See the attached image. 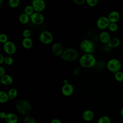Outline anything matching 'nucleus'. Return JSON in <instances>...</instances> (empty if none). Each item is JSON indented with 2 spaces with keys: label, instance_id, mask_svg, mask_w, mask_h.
I'll list each match as a JSON object with an SVG mask.
<instances>
[{
  "label": "nucleus",
  "instance_id": "nucleus-1",
  "mask_svg": "<svg viewBox=\"0 0 123 123\" xmlns=\"http://www.w3.org/2000/svg\"><path fill=\"white\" fill-rule=\"evenodd\" d=\"M16 108L17 111L22 115L28 116L31 112L32 107L29 102L26 100L21 99L18 100L16 103Z\"/></svg>",
  "mask_w": 123,
  "mask_h": 123
},
{
  "label": "nucleus",
  "instance_id": "nucleus-2",
  "mask_svg": "<svg viewBox=\"0 0 123 123\" xmlns=\"http://www.w3.org/2000/svg\"><path fill=\"white\" fill-rule=\"evenodd\" d=\"M96 62V59L92 54H85L79 59V63L83 67L91 68L93 67Z\"/></svg>",
  "mask_w": 123,
  "mask_h": 123
},
{
  "label": "nucleus",
  "instance_id": "nucleus-3",
  "mask_svg": "<svg viewBox=\"0 0 123 123\" xmlns=\"http://www.w3.org/2000/svg\"><path fill=\"white\" fill-rule=\"evenodd\" d=\"M61 57L65 61L74 62L78 58V54L75 49L69 48L64 50Z\"/></svg>",
  "mask_w": 123,
  "mask_h": 123
},
{
  "label": "nucleus",
  "instance_id": "nucleus-4",
  "mask_svg": "<svg viewBox=\"0 0 123 123\" xmlns=\"http://www.w3.org/2000/svg\"><path fill=\"white\" fill-rule=\"evenodd\" d=\"M80 48L81 50L86 54H91L94 52L95 46L91 40L85 39L81 42Z\"/></svg>",
  "mask_w": 123,
  "mask_h": 123
},
{
  "label": "nucleus",
  "instance_id": "nucleus-5",
  "mask_svg": "<svg viewBox=\"0 0 123 123\" xmlns=\"http://www.w3.org/2000/svg\"><path fill=\"white\" fill-rule=\"evenodd\" d=\"M107 66L109 70L115 74L116 72L120 71L122 67V64L118 60L112 59L108 62Z\"/></svg>",
  "mask_w": 123,
  "mask_h": 123
},
{
  "label": "nucleus",
  "instance_id": "nucleus-6",
  "mask_svg": "<svg viewBox=\"0 0 123 123\" xmlns=\"http://www.w3.org/2000/svg\"><path fill=\"white\" fill-rule=\"evenodd\" d=\"M53 37L51 32L49 31H44L39 35L40 42L44 44H49L53 41Z\"/></svg>",
  "mask_w": 123,
  "mask_h": 123
},
{
  "label": "nucleus",
  "instance_id": "nucleus-7",
  "mask_svg": "<svg viewBox=\"0 0 123 123\" xmlns=\"http://www.w3.org/2000/svg\"><path fill=\"white\" fill-rule=\"evenodd\" d=\"M31 21L35 25H39L42 24L44 21V15L39 12H34L30 17Z\"/></svg>",
  "mask_w": 123,
  "mask_h": 123
},
{
  "label": "nucleus",
  "instance_id": "nucleus-8",
  "mask_svg": "<svg viewBox=\"0 0 123 123\" xmlns=\"http://www.w3.org/2000/svg\"><path fill=\"white\" fill-rule=\"evenodd\" d=\"M4 51L9 55L14 54L16 50V47L15 44L11 41H8L3 46Z\"/></svg>",
  "mask_w": 123,
  "mask_h": 123
},
{
  "label": "nucleus",
  "instance_id": "nucleus-9",
  "mask_svg": "<svg viewBox=\"0 0 123 123\" xmlns=\"http://www.w3.org/2000/svg\"><path fill=\"white\" fill-rule=\"evenodd\" d=\"M35 12H40L46 7L45 2L43 0H34L31 5Z\"/></svg>",
  "mask_w": 123,
  "mask_h": 123
},
{
  "label": "nucleus",
  "instance_id": "nucleus-10",
  "mask_svg": "<svg viewBox=\"0 0 123 123\" xmlns=\"http://www.w3.org/2000/svg\"><path fill=\"white\" fill-rule=\"evenodd\" d=\"M110 23L108 17L101 16L98 19L97 21V25L98 28L100 29H104L109 27Z\"/></svg>",
  "mask_w": 123,
  "mask_h": 123
},
{
  "label": "nucleus",
  "instance_id": "nucleus-11",
  "mask_svg": "<svg viewBox=\"0 0 123 123\" xmlns=\"http://www.w3.org/2000/svg\"><path fill=\"white\" fill-rule=\"evenodd\" d=\"M51 49L53 53L57 56H62L64 50L62 44L59 42L54 43L52 46Z\"/></svg>",
  "mask_w": 123,
  "mask_h": 123
},
{
  "label": "nucleus",
  "instance_id": "nucleus-12",
  "mask_svg": "<svg viewBox=\"0 0 123 123\" xmlns=\"http://www.w3.org/2000/svg\"><path fill=\"white\" fill-rule=\"evenodd\" d=\"M74 87L73 86L69 84H64L62 88V94L65 96H70L74 92Z\"/></svg>",
  "mask_w": 123,
  "mask_h": 123
},
{
  "label": "nucleus",
  "instance_id": "nucleus-13",
  "mask_svg": "<svg viewBox=\"0 0 123 123\" xmlns=\"http://www.w3.org/2000/svg\"><path fill=\"white\" fill-rule=\"evenodd\" d=\"M94 117V114L93 112L90 110H87L84 111L82 114V118L83 120L86 122L91 121Z\"/></svg>",
  "mask_w": 123,
  "mask_h": 123
},
{
  "label": "nucleus",
  "instance_id": "nucleus-14",
  "mask_svg": "<svg viewBox=\"0 0 123 123\" xmlns=\"http://www.w3.org/2000/svg\"><path fill=\"white\" fill-rule=\"evenodd\" d=\"M120 15L119 13L117 11H112L108 15V18L110 23L117 22L120 19Z\"/></svg>",
  "mask_w": 123,
  "mask_h": 123
},
{
  "label": "nucleus",
  "instance_id": "nucleus-15",
  "mask_svg": "<svg viewBox=\"0 0 123 123\" xmlns=\"http://www.w3.org/2000/svg\"><path fill=\"white\" fill-rule=\"evenodd\" d=\"M6 123H17L18 117L17 115L13 113H9L4 119Z\"/></svg>",
  "mask_w": 123,
  "mask_h": 123
},
{
  "label": "nucleus",
  "instance_id": "nucleus-16",
  "mask_svg": "<svg viewBox=\"0 0 123 123\" xmlns=\"http://www.w3.org/2000/svg\"><path fill=\"white\" fill-rule=\"evenodd\" d=\"M0 82L1 84L5 86H9L13 82L12 77L8 74H5L0 77Z\"/></svg>",
  "mask_w": 123,
  "mask_h": 123
},
{
  "label": "nucleus",
  "instance_id": "nucleus-17",
  "mask_svg": "<svg viewBox=\"0 0 123 123\" xmlns=\"http://www.w3.org/2000/svg\"><path fill=\"white\" fill-rule=\"evenodd\" d=\"M111 38V36L107 32L103 31L99 35V39L103 43L108 44Z\"/></svg>",
  "mask_w": 123,
  "mask_h": 123
},
{
  "label": "nucleus",
  "instance_id": "nucleus-18",
  "mask_svg": "<svg viewBox=\"0 0 123 123\" xmlns=\"http://www.w3.org/2000/svg\"><path fill=\"white\" fill-rule=\"evenodd\" d=\"M33 41L30 37L24 38L22 41V46L26 49L31 48L33 46Z\"/></svg>",
  "mask_w": 123,
  "mask_h": 123
},
{
  "label": "nucleus",
  "instance_id": "nucleus-19",
  "mask_svg": "<svg viewBox=\"0 0 123 123\" xmlns=\"http://www.w3.org/2000/svg\"><path fill=\"white\" fill-rule=\"evenodd\" d=\"M120 41L119 39L117 37H114L111 38L109 42L108 43V45L111 48H116L120 45Z\"/></svg>",
  "mask_w": 123,
  "mask_h": 123
},
{
  "label": "nucleus",
  "instance_id": "nucleus-20",
  "mask_svg": "<svg viewBox=\"0 0 123 123\" xmlns=\"http://www.w3.org/2000/svg\"><path fill=\"white\" fill-rule=\"evenodd\" d=\"M10 99L9 95L7 93L0 91V102L1 103H4L8 102Z\"/></svg>",
  "mask_w": 123,
  "mask_h": 123
},
{
  "label": "nucleus",
  "instance_id": "nucleus-21",
  "mask_svg": "<svg viewBox=\"0 0 123 123\" xmlns=\"http://www.w3.org/2000/svg\"><path fill=\"white\" fill-rule=\"evenodd\" d=\"M30 19V16L27 15L25 12L20 14L19 16V20L22 24H27L29 22Z\"/></svg>",
  "mask_w": 123,
  "mask_h": 123
},
{
  "label": "nucleus",
  "instance_id": "nucleus-22",
  "mask_svg": "<svg viewBox=\"0 0 123 123\" xmlns=\"http://www.w3.org/2000/svg\"><path fill=\"white\" fill-rule=\"evenodd\" d=\"M17 91L15 88H12L10 89L8 92V94L9 95V98L11 99H14L17 96Z\"/></svg>",
  "mask_w": 123,
  "mask_h": 123
},
{
  "label": "nucleus",
  "instance_id": "nucleus-23",
  "mask_svg": "<svg viewBox=\"0 0 123 123\" xmlns=\"http://www.w3.org/2000/svg\"><path fill=\"white\" fill-rule=\"evenodd\" d=\"M34 11H35L33 8L32 6L30 5H28L26 6L24 9L25 13L30 17L34 13Z\"/></svg>",
  "mask_w": 123,
  "mask_h": 123
},
{
  "label": "nucleus",
  "instance_id": "nucleus-24",
  "mask_svg": "<svg viewBox=\"0 0 123 123\" xmlns=\"http://www.w3.org/2000/svg\"><path fill=\"white\" fill-rule=\"evenodd\" d=\"M98 123H111V120L109 117L106 115L101 116L98 121Z\"/></svg>",
  "mask_w": 123,
  "mask_h": 123
},
{
  "label": "nucleus",
  "instance_id": "nucleus-25",
  "mask_svg": "<svg viewBox=\"0 0 123 123\" xmlns=\"http://www.w3.org/2000/svg\"><path fill=\"white\" fill-rule=\"evenodd\" d=\"M24 123H37L36 119L31 116H25L23 120Z\"/></svg>",
  "mask_w": 123,
  "mask_h": 123
},
{
  "label": "nucleus",
  "instance_id": "nucleus-26",
  "mask_svg": "<svg viewBox=\"0 0 123 123\" xmlns=\"http://www.w3.org/2000/svg\"><path fill=\"white\" fill-rule=\"evenodd\" d=\"M114 76L116 80L118 82L123 81V72L121 71H118L114 74Z\"/></svg>",
  "mask_w": 123,
  "mask_h": 123
},
{
  "label": "nucleus",
  "instance_id": "nucleus-27",
  "mask_svg": "<svg viewBox=\"0 0 123 123\" xmlns=\"http://www.w3.org/2000/svg\"><path fill=\"white\" fill-rule=\"evenodd\" d=\"M20 2L19 0H9L8 3L11 8H16L19 6Z\"/></svg>",
  "mask_w": 123,
  "mask_h": 123
},
{
  "label": "nucleus",
  "instance_id": "nucleus-28",
  "mask_svg": "<svg viewBox=\"0 0 123 123\" xmlns=\"http://www.w3.org/2000/svg\"><path fill=\"white\" fill-rule=\"evenodd\" d=\"M118 25L115 23H111L108 27L109 29L111 32H116L118 30Z\"/></svg>",
  "mask_w": 123,
  "mask_h": 123
},
{
  "label": "nucleus",
  "instance_id": "nucleus-29",
  "mask_svg": "<svg viewBox=\"0 0 123 123\" xmlns=\"http://www.w3.org/2000/svg\"><path fill=\"white\" fill-rule=\"evenodd\" d=\"M13 60L12 57H11L10 56H7L5 57L4 62L6 64H7L8 65H10L13 63Z\"/></svg>",
  "mask_w": 123,
  "mask_h": 123
},
{
  "label": "nucleus",
  "instance_id": "nucleus-30",
  "mask_svg": "<svg viewBox=\"0 0 123 123\" xmlns=\"http://www.w3.org/2000/svg\"><path fill=\"white\" fill-rule=\"evenodd\" d=\"M8 41V37L5 34H1L0 35V42L3 44Z\"/></svg>",
  "mask_w": 123,
  "mask_h": 123
},
{
  "label": "nucleus",
  "instance_id": "nucleus-31",
  "mask_svg": "<svg viewBox=\"0 0 123 123\" xmlns=\"http://www.w3.org/2000/svg\"><path fill=\"white\" fill-rule=\"evenodd\" d=\"M22 35L24 37V38L30 37L31 35V32L29 29H25L23 31Z\"/></svg>",
  "mask_w": 123,
  "mask_h": 123
},
{
  "label": "nucleus",
  "instance_id": "nucleus-32",
  "mask_svg": "<svg viewBox=\"0 0 123 123\" xmlns=\"http://www.w3.org/2000/svg\"><path fill=\"white\" fill-rule=\"evenodd\" d=\"M86 2L89 6L94 7L97 5L98 1L97 0H86Z\"/></svg>",
  "mask_w": 123,
  "mask_h": 123
},
{
  "label": "nucleus",
  "instance_id": "nucleus-33",
  "mask_svg": "<svg viewBox=\"0 0 123 123\" xmlns=\"http://www.w3.org/2000/svg\"><path fill=\"white\" fill-rule=\"evenodd\" d=\"M73 1L76 4L81 5L84 4L85 3L86 0H73Z\"/></svg>",
  "mask_w": 123,
  "mask_h": 123
},
{
  "label": "nucleus",
  "instance_id": "nucleus-34",
  "mask_svg": "<svg viewBox=\"0 0 123 123\" xmlns=\"http://www.w3.org/2000/svg\"><path fill=\"white\" fill-rule=\"evenodd\" d=\"M5 72H6V71L5 68L2 66H0V76L1 77L4 75H5Z\"/></svg>",
  "mask_w": 123,
  "mask_h": 123
},
{
  "label": "nucleus",
  "instance_id": "nucleus-35",
  "mask_svg": "<svg viewBox=\"0 0 123 123\" xmlns=\"http://www.w3.org/2000/svg\"><path fill=\"white\" fill-rule=\"evenodd\" d=\"M7 116V114L4 112V111H1L0 113V117L2 119H5L6 117Z\"/></svg>",
  "mask_w": 123,
  "mask_h": 123
},
{
  "label": "nucleus",
  "instance_id": "nucleus-36",
  "mask_svg": "<svg viewBox=\"0 0 123 123\" xmlns=\"http://www.w3.org/2000/svg\"><path fill=\"white\" fill-rule=\"evenodd\" d=\"M5 57L2 54H0V64H2L4 62Z\"/></svg>",
  "mask_w": 123,
  "mask_h": 123
},
{
  "label": "nucleus",
  "instance_id": "nucleus-37",
  "mask_svg": "<svg viewBox=\"0 0 123 123\" xmlns=\"http://www.w3.org/2000/svg\"><path fill=\"white\" fill-rule=\"evenodd\" d=\"M50 123H62L61 121V120H60L58 119H54L51 121Z\"/></svg>",
  "mask_w": 123,
  "mask_h": 123
},
{
  "label": "nucleus",
  "instance_id": "nucleus-38",
  "mask_svg": "<svg viewBox=\"0 0 123 123\" xmlns=\"http://www.w3.org/2000/svg\"><path fill=\"white\" fill-rule=\"evenodd\" d=\"M120 113H121V116H122V117H123V107L122 108V109H121V110Z\"/></svg>",
  "mask_w": 123,
  "mask_h": 123
},
{
  "label": "nucleus",
  "instance_id": "nucleus-39",
  "mask_svg": "<svg viewBox=\"0 0 123 123\" xmlns=\"http://www.w3.org/2000/svg\"><path fill=\"white\" fill-rule=\"evenodd\" d=\"M122 12H123V8H122Z\"/></svg>",
  "mask_w": 123,
  "mask_h": 123
}]
</instances>
